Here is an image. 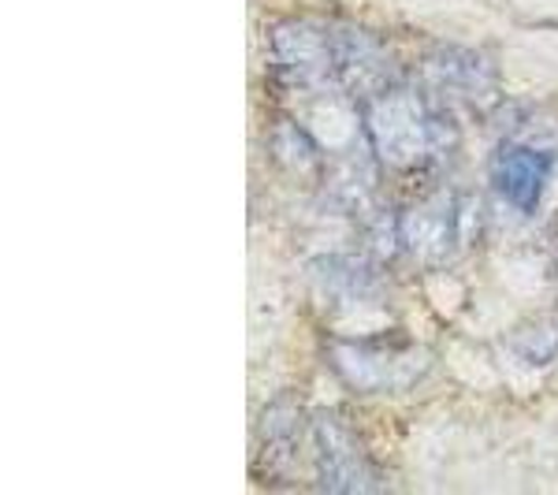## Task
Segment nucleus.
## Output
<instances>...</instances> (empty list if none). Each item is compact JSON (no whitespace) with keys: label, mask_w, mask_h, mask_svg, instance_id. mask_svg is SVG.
<instances>
[{"label":"nucleus","mask_w":558,"mask_h":495,"mask_svg":"<svg viewBox=\"0 0 558 495\" xmlns=\"http://www.w3.org/2000/svg\"><path fill=\"white\" fill-rule=\"evenodd\" d=\"M362 105L368 153L387 172H425L451 149L447 112L417 83H395Z\"/></svg>","instance_id":"1"},{"label":"nucleus","mask_w":558,"mask_h":495,"mask_svg":"<svg viewBox=\"0 0 558 495\" xmlns=\"http://www.w3.org/2000/svg\"><path fill=\"white\" fill-rule=\"evenodd\" d=\"M324 362L339 376V384L362 391H402L428 376L432 358L417 343L402 336H376V339H331L324 347Z\"/></svg>","instance_id":"2"},{"label":"nucleus","mask_w":558,"mask_h":495,"mask_svg":"<svg viewBox=\"0 0 558 495\" xmlns=\"http://www.w3.org/2000/svg\"><path fill=\"white\" fill-rule=\"evenodd\" d=\"M417 86L439 108H481L495 97L499 68L488 52L462 49V45H439L428 49L417 64Z\"/></svg>","instance_id":"3"},{"label":"nucleus","mask_w":558,"mask_h":495,"mask_svg":"<svg viewBox=\"0 0 558 495\" xmlns=\"http://www.w3.org/2000/svg\"><path fill=\"white\" fill-rule=\"evenodd\" d=\"M268 64L279 86L317 89L336 79L331 26L313 20H283L268 34Z\"/></svg>","instance_id":"4"},{"label":"nucleus","mask_w":558,"mask_h":495,"mask_svg":"<svg viewBox=\"0 0 558 495\" xmlns=\"http://www.w3.org/2000/svg\"><path fill=\"white\" fill-rule=\"evenodd\" d=\"M313 447H317V470L324 492H376L384 488L373 455L365 451L354 425L336 410L313 413Z\"/></svg>","instance_id":"5"},{"label":"nucleus","mask_w":558,"mask_h":495,"mask_svg":"<svg viewBox=\"0 0 558 495\" xmlns=\"http://www.w3.org/2000/svg\"><path fill=\"white\" fill-rule=\"evenodd\" d=\"M465 228V197L454 191H432L410 202L395 220V239L421 265H444L458 250Z\"/></svg>","instance_id":"6"},{"label":"nucleus","mask_w":558,"mask_h":495,"mask_svg":"<svg viewBox=\"0 0 558 495\" xmlns=\"http://www.w3.org/2000/svg\"><path fill=\"white\" fill-rule=\"evenodd\" d=\"M331 52H336V83L354 97H373L380 89L402 83L395 52L357 23H331Z\"/></svg>","instance_id":"7"},{"label":"nucleus","mask_w":558,"mask_h":495,"mask_svg":"<svg viewBox=\"0 0 558 495\" xmlns=\"http://www.w3.org/2000/svg\"><path fill=\"white\" fill-rule=\"evenodd\" d=\"M313 428V418L302 410V402L294 395H279L268 402L257 418V455L254 470L260 481L283 484L291 481V470L299 466L305 432Z\"/></svg>","instance_id":"8"},{"label":"nucleus","mask_w":558,"mask_h":495,"mask_svg":"<svg viewBox=\"0 0 558 495\" xmlns=\"http://www.w3.org/2000/svg\"><path fill=\"white\" fill-rule=\"evenodd\" d=\"M551 179V157L536 146L525 142H510L495 153V168H492V183L499 197H507L514 209L533 213L544 197V186Z\"/></svg>","instance_id":"9"},{"label":"nucleus","mask_w":558,"mask_h":495,"mask_svg":"<svg viewBox=\"0 0 558 495\" xmlns=\"http://www.w3.org/2000/svg\"><path fill=\"white\" fill-rule=\"evenodd\" d=\"M272 149L287 168H294V172H310V168L317 165V149H313L310 134L299 131L294 123H283V131L272 138Z\"/></svg>","instance_id":"10"},{"label":"nucleus","mask_w":558,"mask_h":495,"mask_svg":"<svg viewBox=\"0 0 558 495\" xmlns=\"http://www.w3.org/2000/svg\"><path fill=\"white\" fill-rule=\"evenodd\" d=\"M533 347H544V358H551L555 350H558V328L551 321H539V324H533V328L525 331V336H521V354H533Z\"/></svg>","instance_id":"11"}]
</instances>
